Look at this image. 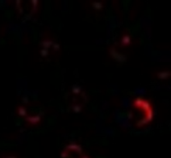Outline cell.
Returning a JSON list of instances; mask_svg holds the SVG:
<instances>
[{
    "mask_svg": "<svg viewBox=\"0 0 171 158\" xmlns=\"http://www.w3.org/2000/svg\"><path fill=\"white\" fill-rule=\"evenodd\" d=\"M142 109H145V111L147 112V111H149V110H151V104H150V103L147 101H143V103H142Z\"/></svg>",
    "mask_w": 171,
    "mask_h": 158,
    "instance_id": "cell-1",
    "label": "cell"
},
{
    "mask_svg": "<svg viewBox=\"0 0 171 158\" xmlns=\"http://www.w3.org/2000/svg\"><path fill=\"white\" fill-rule=\"evenodd\" d=\"M142 103H143V100L140 99V98H138V99H136L134 101V106L135 107H141Z\"/></svg>",
    "mask_w": 171,
    "mask_h": 158,
    "instance_id": "cell-2",
    "label": "cell"
},
{
    "mask_svg": "<svg viewBox=\"0 0 171 158\" xmlns=\"http://www.w3.org/2000/svg\"><path fill=\"white\" fill-rule=\"evenodd\" d=\"M130 41V39H129V37L128 36H125L123 39V43L124 45H127V44H128Z\"/></svg>",
    "mask_w": 171,
    "mask_h": 158,
    "instance_id": "cell-3",
    "label": "cell"
},
{
    "mask_svg": "<svg viewBox=\"0 0 171 158\" xmlns=\"http://www.w3.org/2000/svg\"><path fill=\"white\" fill-rule=\"evenodd\" d=\"M161 74V73H160ZM169 75V73H162L161 75H159L160 78H162V79H164V78H166Z\"/></svg>",
    "mask_w": 171,
    "mask_h": 158,
    "instance_id": "cell-4",
    "label": "cell"
},
{
    "mask_svg": "<svg viewBox=\"0 0 171 158\" xmlns=\"http://www.w3.org/2000/svg\"><path fill=\"white\" fill-rule=\"evenodd\" d=\"M93 7L98 10V9H100V8L102 7V4H101L100 3H95V4H93Z\"/></svg>",
    "mask_w": 171,
    "mask_h": 158,
    "instance_id": "cell-5",
    "label": "cell"
},
{
    "mask_svg": "<svg viewBox=\"0 0 171 158\" xmlns=\"http://www.w3.org/2000/svg\"><path fill=\"white\" fill-rule=\"evenodd\" d=\"M28 120H33V121H32V122H34V123H35V122H37L38 120H40V119H39V117H33V118H28Z\"/></svg>",
    "mask_w": 171,
    "mask_h": 158,
    "instance_id": "cell-6",
    "label": "cell"
},
{
    "mask_svg": "<svg viewBox=\"0 0 171 158\" xmlns=\"http://www.w3.org/2000/svg\"><path fill=\"white\" fill-rule=\"evenodd\" d=\"M25 110H23V109H20V114H21V115H25Z\"/></svg>",
    "mask_w": 171,
    "mask_h": 158,
    "instance_id": "cell-7",
    "label": "cell"
}]
</instances>
